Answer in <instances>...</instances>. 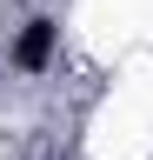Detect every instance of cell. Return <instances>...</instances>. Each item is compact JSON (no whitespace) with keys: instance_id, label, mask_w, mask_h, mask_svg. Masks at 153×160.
I'll return each mask as SVG.
<instances>
[{"instance_id":"6da1fadb","label":"cell","mask_w":153,"mask_h":160,"mask_svg":"<svg viewBox=\"0 0 153 160\" xmlns=\"http://www.w3.org/2000/svg\"><path fill=\"white\" fill-rule=\"evenodd\" d=\"M7 60L20 73H47L53 60H60V20L53 13H33V20H20L13 27V47H7Z\"/></svg>"}]
</instances>
